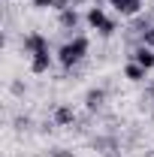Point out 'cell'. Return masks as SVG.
Segmentation results:
<instances>
[{
    "mask_svg": "<svg viewBox=\"0 0 154 157\" xmlns=\"http://www.w3.org/2000/svg\"><path fill=\"white\" fill-rule=\"evenodd\" d=\"M85 55H88V36H73L58 48V60H60V67H67V70L76 67L79 60H85Z\"/></svg>",
    "mask_w": 154,
    "mask_h": 157,
    "instance_id": "obj_1",
    "label": "cell"
},
{
    "mask_svg": "<svg viewBox=\"0 0 154 157\" xmlns=\"http://www.w3.org/2000/svg\"><path fill=\"white\" fill-rule=\"evenodd\" d=\"M85 18H88V24H91L94 30H100L103 36H109V33H115V21H112L109 15H106V12H103V6H91Z\"/></svg>",
    "mask_w": 154,
    "mask_h": 157,
    "instance_id": "obj_2",
    "label": "cell"
},
{
    "mask_svg": "<svg viewBox=\"0 0 154 157\" xmlns=\"http://www.w3.org/2000/svg\"><path fill=\"white\" fill-rule=\"evenodd\" d=\"M24 52L33 58V55H39V52H48V39L42 36V33H27L24 36Z\"/></svg>",
    "mask_w": 154,
    "mask_h": 157,
    "instance_id": "obj_3",
    "label": "cell"
},
{
    "mask_svg": "<svg viewBox=\"0 0 154 157\" xmlns=\"http://www.w3.org/2000/svg\"><path fill=\"white\" fill-rule=\"evenodd\" d=\"M109 6L115 12H121V15L133 18V15H139V9H142V0H109Z\"/></svg>",
    "mask_w": 154,
    "mask_h": 157,
    "instance_id": "obj_4",
    "label": "cell"
},
{
    "mask_svg": "<svg viewBox=\"0 0 154 157\" xmlns=\"http://www.w3.org/2000/svg\"><path fill=\"white\" fill-rule=\"evenodd\" d=\"M133 60L139 63V67L151 70V67H154V48H151V45H139V48H133Z\"/></svg>",
    "mask_w": 154,
    "mask_h": 157,
    "instance_id": "obj_5",
    "label": "cell"
},
{
    "mask_svg": "<svg viewBox=\"0 0 154 157\" xmlns=\"http://www.w3.org/2000/svg\"><path fill=\"white\" fill-rule=\"evenodd\" d=\"M48 67H52V55L48 52H39V55H33L30 58V73H48Z\"/></svg>",
    "mask_w": 154,
    "mask_h": 157,
    "instance_id": "obj_6",
    "label": "cell"
},
{
    "mask_svg": "<svg viewBox=\"0 0 154 157\" xmlns=\"http://www.w3.org/2000/svg\"><path fill=\"white\" fill-rule=\"evenodd\" d=\"M103 103H106V91H103V88H91V91L85 94V106H88L91 112H94V109H100Z\"/></svg>",
    "mask_w": 154,
    "mask_h": 157,
    "instance_id": "obj_7",
    "label": "cell"
},
{
    "mask_svg": "<svg viewBox=\"0 0 154 157\" xmlns=\"http://www.w3.org/2000/svg\"><path fill=\"white\" fill-rule=\"evenodd\" d=\"M73 121H76V112H73V106H58V109H55V124L67 127V124H73Z\"/></svg>",
    "mask_w": 154,
    "mask_h": 157,
    "instance_id": "obj_8",
    "label": "cell"
},
{
    "mask_svg": "<svg viewBox=\"0 0 154 157\" xmlns=\"http://www.w3.org/2000/svg\"><path fill=\"white\" fill-rule=\"evenodd\" d=\"M79 24V12L73 6H67V9H60V27H67V30H73Z\"/></svg>",
    "mask_w": 154,
    "mask_h": 157,
    "instance_id": "obj_9",
    "label": "cell"
},
{
    "mask_svg": "<svg viewBox=\"0 0 154 157\" xmlns=\"http://www.w3.org/2000/svg\"><path fill=\"white\" fill-rule=\"evenodd\" d=\"M145 73H148V70H145V67H139L136 60H130V63H127V70H124V76L130 78V82H139V78H145Z\"/></svg>",
    "mask_w": 154,
    "mask_h": 157,
    "instance_id": "obj_10",
    "label": "cell"
},
{
    "mask_svg": "<svg viewBox=\"0 0 154 157\" xmlns=\"http://www.w3.org/2000/svg\"><path fill=\"white\" fill-rule=\"evenodd\" d=\"M37 9H48V6H58V0H33Z\"/></svg>",
    "mask_w": 154,
    "mask_h": 157,
    "instance_id": "obj_11",
    "label": "cell"
},
{
    "mask_svg": "<svg viewBox=\"0 0 154 157\" xmlns=\"http://www.w3.org/2000/svg\"><path fill=\"white\" fill-rule=\"evenodd\" d=\"M52 157H76V154H73V151H67V148H55Z\"/></svg>",
    "mask_w": 154,
    "mask_h": 157,
    "instance_id": "obj_12",
    "label": "cell"
},
{
    "mask_svg": "<svg viewBox=\"0 0 154 157\" xmlns=\"http://www.w3.org/2000/svg\"><path fill=\"white\" fill-rule=\"evenodd\" d=\"M151 97H154V82H151Z\"/></svg>",
    "mask_w": 154,
    "mask_h": 157,
    "instance_id": "obj_13",
    "label": "cell"
}]
</instances>
